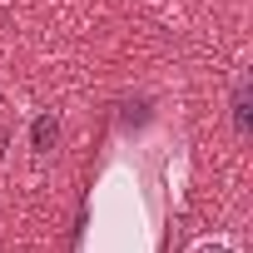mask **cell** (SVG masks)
I'll list each match as a JSON object with an SVG mask.
<instances>
[{"mask_svg":"<svg viewBox=\"0 0 253 253\" xmlns=\"http://www.w3.org/2000/svg\"><path fill=\"white\" fill-rule=\"evenodd\" d=\"M233 129L248 134V70L233 80Z\"/></svg>","mask_w":253,"mask_h":253,"instance_id":"cell-2","label":"cell"},{"mask_svg":"<svg viewBox=\"0 0 253 253\" xmlns=\"http://www.w3.org/2000/svg\"><path fill=\"white\" fill-rule=\"evenodd\" d=\"M55 139H60V119L45 109V114H35V129H30V149L35 154H50L55 149Z\"/></svg>","mask_w":253,"mask_h":253,"instance_id":"cell-1","label":"cell"},{"mask_svg":"<svg viewBox=\"0 0 253 253\" xmlns=\"http://www.w3.org/2000/svg\"><path fill=\"white\" fill-rule=\"evenodd\" d=\"M189 253H243V248H238V238H228V233H213V238H199Z\"/></svg>","mask_w":253,"mask_h":253,"instance_id":"cell-3","label":"cell"}]
</instances>
